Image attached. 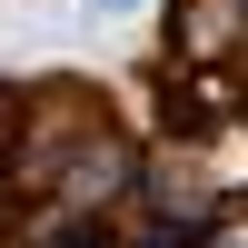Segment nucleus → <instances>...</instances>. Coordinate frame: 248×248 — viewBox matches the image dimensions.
<instances>
[{
  "label": "nucleus",
  "instance_id": "nucleus-1",
  "mask_svg": "<svg viewBox=\"0 0 248 248\" xmlns=\"http://www.w3.org/2000/svg\"><path fill=\"white\" fill-rule=\"evenodd\" d=\"M30 139H20V149H10V179H20V189H50V179L60 169H70V159L79 149H90V139L99 129H109V119H99V90H90V79H40V90H30Z\"/></svg>",
  "mask_w": 248,
  "mask_h": 248
},
{
  "label": "nucleus",
  "instance_id": "nucleus-2",
  "mask_svg": "<svg viewBox=\"0 0 248 248\" xmlns=\"http://www.w3.org/2000/svg\"><path fill=\"white\" fill-rule=\"evenodd\" d=\"M139 189H149V159H139V139H119V129H99L90 149L50 179V199H60L70 218H109V209H129Z\"/></svg>",
  "mask_w": 248,
  "mask_h": 248
},
{
  "label": "nucleus",
  "instance_id": "nucleus-3",
  "mask_svg": "<svg viewBox=\"0 0 248 248\" xmlns=\"http://www.w3.org/2000/svg\"><path fill=\"white\" fill-rule=\"evenodd\" d=\"M30 248H109V229H99V218H70V209H60V218H50V229H40Z\"/></svg>",
  "mask_w": 248,
  "mask_h": 248
},
{
  "label": "nucleus",
  "instance_id": "nucleus-4",
  "mask_svg": "<svg viewBox=\"0 0 248 248\" xmlns=\"http://www.w3.org/2000/svg\"><path fill=\"white\" fill-rule=\"evenodd\" d=\"M199 248H248V218H218V229L199 238Z\"/></svg>",
  "mask_w": 248,
  "mask_h": 248
},
{
  "label": "nucleus",
  "instance_id": "nucleus-5",
  "mask_svg": "<svg viewBox=\"0 0 248 248\" xmlns=\"http://www.w3.org/2000/svg\"><path fill=\"white\" fill-rule=\"evenodd\" d=\"M90 10H139V0H90Z\"/></svg>",
  "mask_w": 248,
  "mask_h": 248
}]
</instances>
